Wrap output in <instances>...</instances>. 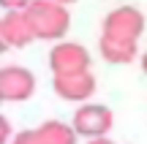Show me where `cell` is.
Segmentation results:
<instances>
[{
  "label": "cell",
  "instance_id": "6da1fadb",
  "mask_svg": "<svg viewBox=\"0 0 147 144\" xmlns=\"http://www.w3.org/2000/svg\"><path fill=\"white\" fill-rule=\"evenodd\" d=\"M25 16L30 22V30L41 41H57L68 33L71 25V11L63 3L55 0H30V5L25 8Z\"/></svg>",
  "mask_w": 147,
  "mask_h": 144
},
{
  "label": "cell",
  "instance_id": "7a4b0ae2",
  "mask_svg": "<svg viewBox=\"0 0 147 144\" xmlns=\"http://www.w3.org/2000/svg\"><path fill=\"white\" fill-rule=\"evenodd\" d=\"M142 33H144V14L136 5H120V8L109 11L104 19V27H101V38L134 44V46L139 44Z\"/></svg>",
  "mask_w": 147,
  "mask_h": 144
},
{
  "label": "cell",
  "instance_id": "3957f363",
  "mask_svg": "<svg viewBox=\"0 0 147 144\" xmlns=\"http://www.w3.org/2000/svg\"><path fill=\"white\" fill-rule=\"evenodd\" d=\"M112 109L109 106H101V103H84V106L76 109L71 120V128L76 131V136H84L87 141L93 139H104L106 133L112 131Z\"/></svg>",
  "mask_w": 147,
  "mask_h": 144
},
{
  "label": "cell",
  "instance_id": "277c9868",
  "mask_svg": "<svg viewBox=\"0 0 147 144\" xmlns=\"http://www.w3.org/2000/svg\"><path fill=\"white\" fill-rule=\"evenodd\" d=\"M49 68L52 76H74L90 71V52L76 41H60L55 44V49L49 52Z\"/></svg>",
  "mask_w": 147,
  "mask_h": 144
},
{
  "label": "cell",
  "instance_id": "5b68a950",
  "mask_svg": "<svg viewBox=\"0 0 147 144\" xmlns=\"http://www.w3.org/2000/svg\"><path fill=\"white\" fill-rule=\"evenodd\" d=\"M36 92V76L22 65L0 68V98L3 101H27Z\"/></svg>",
  "mask_w": 147,
  "mask_h": 144
},
{
  "label": "cell",
  "instance_id": "8992f818",
  "mask_svg": "<svg viewBox=\"0 0 147 144\" xmlns=\"http://www.w3.org/2000/svg\"><path fill=\"white\" fill-rule=\"evenodd\" d=\"M52 87L63 101L82 103L95 92V76L93 71H82V74H74V76H57V79H52Z\"/></svg>",
  "mask_w": 147,
  "mask_h": 144
},
{
  "label": "cell",
  "instance_id": "52a82bcc",
  "mask_svg": "<svg viewBox=\"0 0 147 144\" xmlns=\"http://www.w3.org/2000/svg\"><path fill=\"white\" fill-rule=\"evenodd\" d=\"M0 19H3V33H5V41H8V49L27 46L30 41H36L25 11H5V16H0Z\"/></svg>",
  "mask_w": 147,
  "mask_h": 144
},
{
  "label": "cell",
  "instance_id": "ba28073f",
  "mask_svg": "<svg viewBox=\"0 0 147 144\" xmlns=\"http://www.w3.org/2000/svg\"><path fill=\"white\" fill-rule=\"evenodd\" d=\"M98 52L106 63H115V65H128L136 60L139 49L134 44H120V41H109V38H101L98 41Z\"/></svg>",
  "mask_w": 147,
  "mask_h": 144
},
{
  "label": "cell",
  "instance_id": "9c48e42d",
  "mask_svg": "<svg viewBox=\"0 0 147 144\" xmlns=\"http://www.w3.org/2000/svg\"><path fill=\"white\" fill-rule=\"evenodd\" d=\"M38 139L41 144H76V131L60 120H47L38 125Z\"/></svg>",
  "mask_w": 147,
  "mask_h": 144
},
{
  "label": "cell",
  "instance_id": "30bf717a",
  "mask_svg": "<svg viewBox=\"0 0 147 144\" xmlns=\"http://www.w3.org/2000/svg\"><path fill=\"white\" fill-rule=\"evenodd\" d=\"M11 144H41V139H38V131L36 128H27V131H19Z\"/></svg>",
  "mask_w": 147,
  "mask_h": 144
},
{
  "label": "cell",
  "instance_id": "8fae6325",
  "mask_svg": "<svg viewBox=\"0 0 147 144\" xmlns=\"http://www.w3.org/2000/svg\"><path fill=\"white\" fill-rule=\"evenodd\" d=\"M8 141H14L11 139V123L0 114V144H8Z\"/></svg>",
  "mask_w": 147,
  "mask_h": 144
},
{
  "label": "cell",
  "instance_id": "7c38bea8",
  "mask_svg": "<svg viewBox=\"0 0 147 144\" xmlns=\"http://www.w3.org/2000/svg\"><path fill=\"white\" fill-rule=\"evenodd\" d=\"M8 49V41H5V33H3V19H0V54Z\"/></svg>",
  "mask_w": 147,
  "mask_h": 144
},
{
  "label": "cell",
  "instance_id": "4fadbf2b",
  "mask_svg": "<svg viewBox=\"0 0 147 144\" xmlns=\"http://www.w3.org/2000/svg\"><path fill=\"white\" fill-rule=\"evenodd\" d=\"M87 144H115L109 139V136H104V139H93V141H87Z\"/></svg>",
  "mask_w": 147,
  "mask_h": 144
},
{
  "label": "cell",
  "instance_id": "5bb4252c",
  "mask_svg": "<svg viewBox=\"0 0 147 144\" xmlns=\"http://www.w3.org/2000/svg\"><path fill=\"white\" fill-rule=\"evenodd\" d=\"M142 68H144V74H147V52L142 54Z\"/></svg>",
  "mask_w": 147,
  "mask_h": 144
},
{
  "label": "cell",
  "instance_id": "9a60e30c",
  "mask_svg": "<svg viewBox=\"0 0 147 144\" xmlns=\"http://www.w3.org/2000/svg\"><path fill=\"white\" fill-rule=\"evenodd\" d=\"M0 103H3V98H0Z\"/></svg>",
  "mask_w": 147,
  "mask_h": 144
}]
</instances>
